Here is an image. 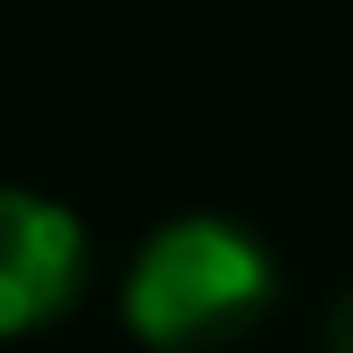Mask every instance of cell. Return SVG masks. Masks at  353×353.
<instances>
[{"mask_svg": "<svg viewBox=\"0 0 353 353\" xmlns=\"http://www.w3.org/2000/svg\"><path fill=\"white\" fill-rule=\"evenodd\" d=\"M267 303H274V260L252 231L223 216H181L152 231L123 281V317L159 353H210L252 332Z\"/></svg>", "mask_w": 353, "mask_h": 353, "instance_id": "1", "label": "cell"}, {"mask_svg": "<svg viewBox=\"0 0 353 353\" xmlns=\"http://www.w3.org/2000/svg\"><path fill=\"white\" fill-rule=\"evenodd\" d=\"M87 281V231L37 188H0V339L51 325Z\"/></svg>", "mask_w": 353, "mask_h": 353, "instance_id": "2", "label": "cell"}, {"mask_svg": "<svg viewBox=\"0 0 353 353\" xmlns=\"http://www.w3.org/2000/svg\"><path fill=\"white\" fill-rule=\"evenodd\" d=\"M317 353H353V288L332 303V317H325V346H317Z\"/></svg>", "mask_w": 353, "mask_h": 353, "instance_id": "3", "label": "cell"}]
</instances>
